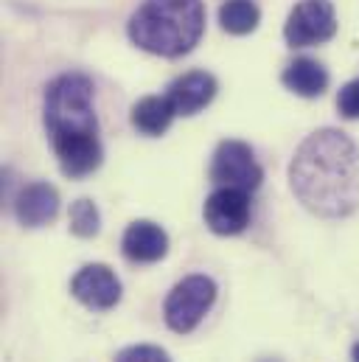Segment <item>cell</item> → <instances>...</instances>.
<instances>
[{
    "label": "cell",
    "mask_w": 359,
    "mask_h": 362,
    "mask_svg": "<svg viewBox=\"0 0 359 362\" xmlns=\"http://www.w3.org/2000/svg\"><path fill=\"white\" fill-rule=\"evenodd\" d=\"M289 185L300 205L323 219L359 208V149L340 129L312 132L289 163Z\"/></svg>",
    "instance_id": "obj_1"
},
{
    "label": "cell",
    "mask_w": 359,
    "mask_h": 362,
    "mask_svg": "<svg viewBox=\"0 0 359 362\" xmlns=\"http://www.w3.org/2000/svg\"><path fill=\"white\" fill-rule=\"evenodd\" d=\"M205 31L202 0H146L129 20V37L138 48L158 57L188 54Z\"/></svg>",
    "instance_id": "obj_2"
},
{
    "label": "cell",
    "mask_w": 359,
    "mask_h": 362,
    "mask_svg": "<svg viewBox=\"0 0 359 362\" xmlns=\"http://www.w3.org/2000/svg\"><path fill=\"white\" fill-rule=\"evenodd\" d=\"M95 88L85 74H62L45 90V127L54 138L98 135L95 121Z\"/></svg>",
    "instance_id": "obj_3"
},
{
    "label": "cell",
    "mask_w": 359,
    "mask_h": 362,
    "mask_svg": "<svg viewBox=\"0 0 359 362\" xmlns=\"http://www.w3.org/2000/svg\"><path fill=\"white\" fill-rule=\"evenodd\" d=\"M216 300V284L208 275H188L172 286L163 303L166 326L177 334L194 332Z\"/></svg>",
    "instance_id": "obj_4"
},
{
    "label": "cell",
    "mask_w": 359,
    "mask_h": 362,
    "mask_svg": "<svg viewBox=\"0 0 359 362\" xmlns=\"http://www.w3.org/2000/svg\"><path fill=\"white\" fill-rule=\"evenodd\" d=\"M264 180V169L259 166L253 149L245 141H222L211 160V182L219 188H242L256 191Z\"/></svg>",
    "instance_id": "obj_5"
},
{
    "label": "cell",
    "mask_w": 359,
    "mask_h": 362,
    "mask_svg": "<svg viewBox=\"0 0 359 362\" xmlns=\"http://www.w3.org/2000/svg\"><path fill=\"white\" fill-rule=\"evenodd\" d=\"M337 31L334 6L329 0H300L283 25V37L292 48H309L331 40Z\"/></svg>",
    "instance_id": "obj_6"
},
{
    "label": "cell",
    "mask_w": 359,
    "mask_h": 362,
    "mask_svg": "<svg viewBox=\"0 0 359 362\" xmlns=\"http://www.w3.org/2000/svg\"><path fill=\"white\" fill-rule=\"evenodd\" d=\"M205 225L216 236H236L250 225V191L216 188L205 199Z\"/></svg>",
    "instance_id": "obj_7"
},
{
    "label": "cell",
    "mask_w": 359,
    "mask_h": 362,
    "mask_svg": "<svg viewBox=\"0 0 359 362\" xmlns=\"http://www.w3.org/2000/svg\"><path fill=\"white\" fill-rule=\"evenodd\" d=\"M71 295L93 312H107L121 300V281L107 264H85L71 281Z\"/></svg>",
    "instance_id": "obj_8"
},
{
    "label": "cell",
    "mask_w": 359,
    "mask_h": 362,
    "mask_svg": "<svg viewBox=\"0 0 359 362\" xmlns=\"http://www.w3.org/2000/svg\"><path fill=\"white\" fill-rule=\"evenodd\" d=\"M54 152L59 160V169L65 177H88L101 166L104 149L98 135H68V138H54Z\"/></svg>",
    "instance_id": "obj_9"
},
{
    "label": "cell",
    "mask_w": 359,
    "mask_h": 362,
    "mask_svg": "<svg viewBox=\"0 0 359 362\" xmlns=\"http://www.w3.org/2000/svg\"><path fill=\"white\" fill-rule=\"evenodd\" d=\"M121 250L135 264H155L169 253V233L149 219H138L124 230Z\"/></svg>",
    "instance_id": "obj_10"
},
{
    "label": "cell",
    "mask_w": 359,
    "mask_h": 362,
    "mask_svg": "<svg viewBox=\"0 0 359 362\" xmlns=\"http://www.w3.org/2000/svg\"><path fill=\"white\" fill-rule=\"evenodd\" d=\"M14 214L17 222L25 228H42L57 219L59 214V191L48 182H31L20 188L14 199Z\"/></svg>",
    "instance_id": "obj_11"
},
{
    "label": "cell",
    "mask_w": 359,
    "mask_h": 362,
    "mask_svg": "<svg viewBox=\"0 0 359 362\" xmlns=\"http://www.w3.org/2000/svg\"><path fill=\"white\" fill-rule=\"evenodd\" d=\"M166 95L175 104L177 115H196L199 110H205L213 101L216 79L211 74H205V71H191V74L175 79Z\"/></svg>",
    "instance_id": "obj_12"
},
{
    "label": "cell",
    "mask_w": 359,
    "mask_h": 362,
    "mask_svg": "<svg viewBox=\"0 0 359 362\" xmlns=\"http://www.w3.org/2000/svg\"><path fill=\"white\" fill-rule=\"evenodd\" d=\"M175 115H177V110L169 101V95H146V98H141L132 107V115L129 118H132V127L141 135L158 138V135H163L172 127Z\"/></svg>",
    "instance_id": "obj_13"
},
{
    "label": "cell",
    "mask_w": 359,
    "mask_h": 362,
    "mask_svg": "<svg viewBox=\"0 0 359 362\" xmlns=\"http://www.w3.org/2000/svg\"><path fill=\"white\" fill-rule=\"evenodd\" d=\"M283 88L292 90L295 95H303V98H317L323 95L329 88V71L317 62V59H309V57H300L295 59L283 76H281Z\"/></svg>",
    "instance_id": "obj_14"
},
{
    "label": "cell",
    "mask_w": 359,
    "mask_h": 362,
    "mask_svg": "<svg viewBox=\"0 0 359 362\" xmlns=\"http://www.w3.org/2000/svg\"><path fill=\"white\" fill-rule=\"evenodd\" d=\"M259 20H261V11H259L256 0H228V3L219 8V23H222V28H225L228 34H236V37L256 31Z\"/></svg>",
    "instance_id": "obj_15"
},
{
    "label": "cell",
    "mask_w": 359,
    "mask_h": 362,
    "mask_svg": "<svg viewBox=\"0 0 359 362\" xmlns=\"http://www.w3.org/2000/svg\"><path fill=\"white\" fill-rule=\"evenodd\" d=\"M101 228V216L93 199H76L71 205V233L79 239H93Z\"/></svg>",
    "instance_id": "obj_16"
},
{
    "label": "cell",
    "mask_w": 359,
    "mask_h": 362,
    "mask_svg": "<svg viewBox=\"0 0 359 362\" xmlns=\"http://www.w3.org/2000/svg\"><path fill=\"white\" fill-rule=\"evenodd\" d=\"M115 362H172V357L160 346H129L118 351Z\"/></svg>",
    "instance_id": "obj_17"
},
{
    "label": "cell",
    "mask_w": 359,
    "mask_h": 362,
    "mask_svg": "<svg viewBox=\"0 0 359 362\" xmlns=\"http://www.w3.org/2000/svg\"><path fill=\"white\" fill-rule=\"evenodd\" d=\"M337 110H340V115L348 118V121H357L359 118V79L348 82V85L340 90V95H337Z\"/></svg>",
    "instance_id": "obj_18"
},
{
    "label": "cell",
    "mask_w": 359,
    "mask_h": 362,
    "mask_svg": "<svg viewBox=\"0 0 359 362\" xmlns=\"http://www.w3.org/2000/svg\"><path fill=\"white\" fill-rule=\"evenodd\" d=\"M351 362H359V343L351 349Z\"/></svg>",
    "instance_id": "obj_19"
},
{
    "label": "cell",
    "mask_w": 359,
    "mask_h": 362,
    "mask_svg": "<svg viewBox=\"0 0 359 362\" xmlns=\"http://www.w3.org/2000/svg\"><path fill=\"white\" fill-rule=\"evenodd\" d=\"M259 362H281V360H259Z\"/></svg>",
    "instance_id": "obj_20"
}]
</instances>
